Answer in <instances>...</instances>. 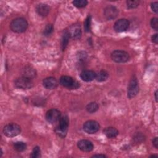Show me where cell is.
<instances>
[{
    "label": "cell",
    "instance_id": "6da1fadb",
    "mask_svg": "<svg viewBox=\"0 0 158 158\" xmlns=\"http://www.w3.org/2000/svg\"><path fill=\"white\" fill-rule=\"evenodd\" d=\"M10 28L15 33H23L28 28V22L24 18L18 17L12 20L10 24Z\"/></svg>",
    "mask_w": 158,
    "mask_h": 158
},
{
    "label": "cell",
    "instance_id": "7a4b0ae2",
    "mask_svg": "<svg viewBox=\"0 0 158 158\" xmlns=\"http://www.w3.org/2000/svg\"><path fill=\"white\" fill-rule=\"evenodd\" d=\"M69 125V118L68 116L64 115L59 120V125L56 128L55 131L60 137L64 138L67 133Z\"/></svg>",
    "mask_w": 158,
    "mask_h": 158
},
{
    "label": "cell",
    "instance_id": "3957f363",
    "mask_svg": "<svg viewBox=\"0 0 158 158\" xmlns=\"http://www.w3.org/2000/svg\"><path fill=\"white\" fill-rule=\"evenodd\" d=\"M21 132L20 125L15 123H10L4 126L3 128V133L7 137L12 138L19 135Z\"/></svg>",
    "mask_w": 158,
    "mask_h": 158
},
{
    "label": "cell",
    "instance_id": "277c9868",
    "mask_svg": "<svg viewBox=\"0 0 158 158\" xmlns=\"http://www.w3.org/2000/svg\"><path fill=\"white\" fill-rule=\"evenodd\" d=\"M59 83L62 86L70 89H76L80 86V83L77 80L67 75L62 76L60 78Z\"/></svg>",
    "mask_w": 158,
    "mask_h": 158
},
{
    "label": "cell",
    "instance_id": "5b68a950",
    "mask_svg": "<svg viewBox=\"0 0 158 158\" xmlns=\"http://www.w3.org/2000/svg\"><path fill=\"white\" fill-rule=\"evenodd\" d=\"M112 60L117 63H125L129 60V54L123 50H115L110 55Z\"/></svg>",
    "mask_w": 158,
    "mask_h": 158
},
{
    "label": "cell",
    "instance_id": "8992f818",
    "mask_svg": "<svg viewBox=\"0 0 158 158\" xmlns=\"http://www.w3.org/2000/svg\"><path fill=\"white\" fill-rule=\"evenodd\" d=\"M14 85L17 88L28 89L33 86V82L32 79L22 76L15 79L14 81Z\"/></svg>",
    "mask_w": 158,
    "mask_h": 158
},
{
    "label": "cell",
    "instance_id": "52a82bcc",
    "mask_svg": "<svg viewBox=\"0 0 158 158\" xmlns=\"http://www.w3.org/2000/svg\"><path fill=\"white\" fill-rule=\"evenodd\" d=\"M139 84L137 80V78L135 77H133L130 80V82L128 85L127 90V96L129 99H131L135 97L139 92Z\"/></svg>",
    "mask_w": 158,
    "mask_h": 158
},
{
    "label": "cell",
    "instance_id": "ba28073f",
    "mask_svg": "<svg viewBox=\"0 0 158 158\" xmlns=\"http://www.w3.org/2000/svg\"><path fill=\"white\" fill-rule=\"evenodd\" d=\"M83 128L84 131L87 133L94 134L98 131L100 126L98 122L93 120H90L84 123Z\"/></svg>",
    "mask_w": 158,
    "mask_h": 158
},
{
    "label": "cell",
    "instance_id": "9c48e42d",
    "mask_svg": "<svg viewBox=\"0 0 158 158\" xmlns=\"http://www.w3.org/2000/svg\"><path fill=\"white\" fill-rule=\"evenodd\" d=\"M61 117L60 112L55 108L48 110L46 113V119L50 123H56Z\"/></svg>",
    "mask_w": 158,
    "mask_h": 158
},
{
    "label": "cell",
    "instance_id": "30bf717a",
    "mask_svg": "<svg viewBox=\"0 0 158 158\" xmlns=\"http://www.w3.org/2000/svg\"><path fill=\"white\" fill-rule=\"evenodd\" d=\"M130 22L126 19H120L117 20L114 25V29L116 32H123L129 27Z\"/></svg>",
    "mask_w": 158,
    "mask_h": 158
},
{
    "label": "cell",
    "instance_id": "8fae6325",
    "mask_svg": "<svg viewBox=\"0 0 158 158\" xmlns=\"http://www.w3.org/2000/svg\"><path fill=\"white\" fill-rule=\"evenodd\" d=\"M118 14V10L114 6H108L104 10V15L107 20H111L115 19Z\"/></svg>",
    "mask_w": 158,
    "mask_h": 158
},
{
    "label": "cell",
    "instance_id": "7c38bea8",
    "mask_svg": "<svg viewBox=\"0 0 158 158\" xmlns=\"http://www.w3.org/2000/svg\"><path fill=\"white\" fill-rule=\"evenodd\" d=\"M70 37L74 40H78L81 36V30L80 25L73 24L69 27V30H67Z\"/></svg>",
    "mask_w": 158,
    "mask_h": 158
},
{
    "label": "cell",
    "instance_id": "4fadbf2b",
    "mask_svg": "<svg viewBox=\"0 0 158 158\" xmlns=\"http://www.w3.org/2000/svg\"><path fill=\"white\" fill-rule=\"evenodd\" d=\"M77 147L84 152H89L93 149V144L91 141L87 139H81L77 143Z\"/></svg>",
    "mask_w": 158,
    "mask_h": 158
},
{
    "label": "cell",
    "instance_id": "5bb4252c",
    "mask_svg": "<svg viewBox=\"0 0 158 158\" xmlns=\"http://www.w3.org/2000/svg\"><path fill=\"white\" fill-rule=\"evenodd\" d=\"M43 85L46 89H53L57 86V81L54 77H49L43 80Z\"/></svg>",
    "mask_w": 158,
    "mask_h": 158
},
{
    "label": "cell",
    "instance_id": "9a60e30c",
    "mask_svg": "<svg viewBox=\"0 0 158 158\" xmlns=\"http://www.w3.org/2000/svg\"><path fill=\"white\" fill-rule=\"evenodd\" d=\"M96 75V73L93 70H85L82 71L80 75V78L82 80H83L86 82H89V81H91L94 79H95Z\"/></svg>",
    "mask_w": 158,
    "mask_h": 158
},
{
    "label": "cell",
    "instance_id": "2e32d148",
    "mask_svg": "<svg viewBox=\"0 0 158 158\" xmlns=\"http://www.w3.org/2000/svg\"><path fill=\"white\" fill-rule=\"evenodd\" d=\"M22 76L33 79L36 76V71L33 67L30 65L25 66L22 70Z\"/></svg>",
    "mask_w": 158,
    "mask_h": 158
},
{
    "label": "cell",
    "instance_id": "e0dca14e",
    "mask_svg": "<svg viewBox=\"0 0 158 158\" xmlns=\"http://www.w3.org/2000/svg\"><path fill=\"white\" fill-rule=\"evenodd\" d=\"M36 11L39 15L45 17L48 15L50 11V7L46 4H39L36 7Z\"/></svg>",
    "mask_w": 158,
    "mask_h": 158
},
{
    "label": "cell",
    "instance_id": "ac0fdd59",
    "mask_svg": "<svg viewBox=\"0 0 158 158\" xmlns=\"http://www.w3.org/2000/svg\"><path fill=\"white\" fill-rule=\"evenodd\" d=\"M103 133L108 138H115L118 135V131L115 128L112 127L106 128L104 130Z\"/></svg>",
    "mask_w": 158,
    "mask_h": 158
},
{
    "label": "cell",
    "instance_id": "d6986e66",
    "mask_svg": "<svg viewBox=\"0 0 158 158\" xmlns=\"http://www.w3.org/2000/svg\"><path fill=\"white\" fill-rule=\"evenodd\" d=\"M108 77L109 73L105 70H101L96 75L95 79L99 82H102L107 80Z\"/></svg>",
    "mask_w": 158,
    "mask_h": 158
},
{
    "label": "cell",
    "instance_id": "ffe728a7",
    "mask_svg": "<svg viewBox=\"0 0 158 158\" xmlns=\"http://www.w3.org/2000/svg\"><path fill=\"white\" fill-rule=\"evenodd\" d=\"M69 38H70V35L69 34V32L67 30H65L64 31V33L62 35V41H61V47H62V49L64 51L65 50V49L66 48L68 43H69Z\"/></svg>",
    "mask_w": 158,
    "mask_h": 158
},
{
    "label": "cell",
    "instance_id": "44dd1931",
    "mask_svg": "<svg viewBox=\"0 0 158 158\" xmlns=\"http://www.w3.org/2000/svg\"><path fill=\"white\" fill-rule=\"evenodd\" d=\"M99 109V105L96 102H91L86 106V110L89 113H94Z\"/></svg>",
    "mask_w": 158,
    "mask_h": 158
},
{
    "label": "cell",
    "instance_id": "7402d4cb",
    "mask_svg": "<svg viewBox=\"0 0 158 158\" xmlns=\"http://www.w3.org/2000/svg\"><path fill=\"white\" fill-rule=\"evenodd\" d=\"M14 149L17 152H23L27 149V144L22 141H17L14 143Z\"/></svg>",
    "mask_w": 158,
    "mask_h": 158
},
{
    "label": "cell",
    "instance_id": "603a6c76",
    "mask_svg": "<svg viewBox=\"0 0 158 158\" xmlns=\"http://www.w3.org/2000/svg\"><path fill=\"white\" fill-rule=\"evenodd\" d=\"M72 4L77 8H83L88 4V1L86 0H74L72 1Z\"/></svg>",
    "mask_w": 158,
    "mask_h": 158
},
{
    "label": "cell",
    "instance_id": "cb8c5ba5",
    "mask_svg": "<svg viewBox=\"0 0 158 158\" xmlns=\"http://www.w3.org/2000/svg\"><path fill=\"white\" fill-rule=\"evenodd\" d=\"M54 31V27L53 25L52 24H47L45 27V28H44L43 30V35L44 36H48L49 35H51L52 32Z\"/></svg>",
    "mask_w": 158,
    "mask_h": 158
},
{
    "label": "cell",
    "instance_id": "d4e9b609",
    "mask_svg": "<svg viewBox=\"0 0 158 158\" xmlns=\"http://www.w3.org/2000/svg\"><path fill=\"white\" fill-rule=\"evenodd\" d=\"M41 157V150L39 146H35L33 148V151L30 154L31 158H38Z\"/></svg>",
    "mask_w": 158,
    "mask_h": 158
},
{
    "label": "cell",
    "instance_id": "484cf974",
    "mask_svg": "<svg viewBox=\"0 0 158 158\" xmlns=\"http://www.w3.org/2000/svg\"><path fill=\"white\" fill-rule=\"evenodd\" d=\"M91 17L90 15L88 16L85 19L84 22V28L85 31L89 32L91 30Z\"/></svg>",
    "mask_w": 158,
    "mask_h": 158
},
{
    "label": "cell",
    "instance_id": "4316f807",
    "mask_svg": "<svg viewBox=\"0 0 158 158\" xmlns=\"http://www.w3.org/2000/svg\"><path fill=\"white\" fill-rule=\"evenodd\" d=\"M139 2L138 1L129 0L127 1V6L128 9H135L139 6Z\"/></svg>",
    "mask_w": 158,
    "mask_h": 158
},
{
    "label": "cell",
    "instance_id": "83f0119b",
    "mask_svg": "<svg viewBox=\"0 0 158 158\" xmlns=\"http://www.w3.org/2000/svg\"><path fill=\"white\" fill-rule=\"evenodd\" d=\"M134 139V141L136 143H142L143 141H144L145 139V137L144 136L143 134H142L141 133H137L133 137V138Z\"/></svg>",
    "mask_w": 158,
    "mask_h": 158
},
{
    "label": "cell",
    "instance_id": "f1b7e54d",
    "mask_svg": "<svg viewBox=\"0 0 158 158\" xmlns=\"http://www.w3.org/2000/svg\"><path fill=\"white\" fill-rule=\"evenodd\" d=\"M150 25L154 30L157 31L158 30V19H157V18H156V17L152 18L151 20V22H150Z\"/></svg>",
    "mask_w": 158,
    "mask_h": 158
},
{
    "label": "cell",
    "instance_id": "f546056e",
    "mask_svg": "<svg viewBox=\"0 0 158 158\" xmlns=\"http://www.w3.org/2000/svg\"><path fill=\"white\" fill-rule=\"evenodd\" d=\"M151 8L153 12L157 14L158 12V2L157 1L152 2L151 4Z\"/></svg>",
    "mask_w": 158,
    "mask_h": 158
},
{
    "label": "cell",
    "instance_id": "4dcf8cb0",
    "mask_svg": "<svg viewBox=\"0 0 158 158\" xmlns=\"http://www.w3.org/2000/svg\"><path fill=\"white\" fill-rule=\"evenodd\" d=\"M151 41L154 43L157 44V42H158V35H157V33H155L151 36Z\"/></svg>",
    "mask_w": 158,
    "mask_h": 158
},
{
    "label": "cell",
    "instance_id": "1f68e13d",
    "mask_svg": "<svg viewBox=\"0 0 158 158\" xmlns=\"http://www.w3.org/2000/svg\"><path fill=\"white\" fill-rule=\"evenodd\" d=\"M152 144L156 149L158 148V139H157V137H156L153 139Z\"/></svg>",
    "mask_w": 158,
    "mask_h": 158
},
{
    "label": "cell",
    "instance_id": "d6a6232c",
    "mask_svg": "<svg viewBox=\"0 0 158 158\" xmlns=\"http://www.w3.org/2000/svg\"><path fill=\"white\" fill-rule=\"evenodd\" d=\"M107 156L102 154H94L92 157H106Z\"/></svg>",
    "mask_w": 158,
    "mask_h": 158
},
{
    "label": "cell",
    "instance_id": "836d02e7",
    "mask_svg": "<svg viewBox=\"0 0 158 158\" xmlns=\"http://www.w3.org/2000/svg\"><path fill=\"white\" fill-rule=\"evenodd\" d=\"M157 90H156L155 93H154V96H155V100L156 102H157Z\"/></svg>",
    "mask_w": 158,
    "mask_h": 158
},
{
    "label": "cell",
    "instance_id": "e575fe53",
    "mask_svg": "<svg viewBox=\"0 0 158 158\" xmlns=\"http://www.w3.org/2000/svg\"><path fill=\"white\" fill-rule=\"evenodd\" d=\"M151 157H157V155H152Z\"/></svg>",
    "mask_w": 158,
    "mask_h": 158
}]
</instances>
